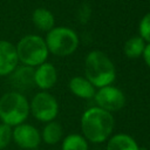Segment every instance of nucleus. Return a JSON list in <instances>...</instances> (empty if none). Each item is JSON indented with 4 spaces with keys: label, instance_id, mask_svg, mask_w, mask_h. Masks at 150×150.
I'll list each match as a JSON object with an SVG mask.
<instances>
[{
    "label": "nucleus",
    "instance_id": "0eeeda50",
    "mask_svg": "<svg viewBox=\"0 0 150 150\" xmlns=\"http://www.w3.org/2000/svg\"><path fill=\"white\" fill-rule=\"evenodd\" d=\"M94 98L97 107L108 112L118 111L125 104V96L122 90L111 84L98 88L94 95Z\"/></svg>",
    "mask_w": 150,
    "mask_h": 150
},
{
    "label": "nucleus",
    "instance_id": "412c9836",
    "mask_svg": "<svg viewBox=\"0 0 150 150\" xmlns=\"http://www.w3.org/2000/svg\"><path fill=\"white\" fill-rule=\"evenodd\" d=\"M142 56H143L146 66L150 68V43H146L145 45V48H144V52H143Z\"/></svg>",
    "mask_w": 150,
    "mask_h": 150
},
{
    "label": "nucleus",
    "instance_id": "ddd939ff",
    "mask_svg": "<svg viewBox=\"0 0 150 150\" xmlns=\"http://www.w3.org/2000/svg\"><path fill=\"white\" fill-rule=\"evenodd\" d=\"M69 90L77 97L91 98L94 97L96 89L84 76H74L69 81Z\"/></svg>",
    "mask_w": 150,
    "mask_h": 150
},
{
    "label": "nucleus",
    "instance_id": "6e6552de",
    "mask_svg": "<svg viewBox=\"0 0 150 150\" xmlns=\"http://www.w3.org/2000/svg\"><path fill=\"white\" fill-rule=\"evenodd\" d=\"M12 141L21 149L36 150L41 143V134L34 125L21 123L13 128Z\"/></svg>",
    "mask_w": 150,
    "mask_h": 150
},
{
    "label": "nucleus",
    "instance_id": "39448f33",
    "mask_svg": "<svg viewBox=\"0 0 150 150\" xmlns=\"http://www.w3.org/2000/svg\"><path fill=\"white\" fill-rule=\"evenodd\" d=\"M48 52L56 56L71 55L79 47V36L69 27H54L46 35Z\"/></svg>",
    "mask_w": 150,
    "mask_h": 150
},
{
    "label": "nucleus",
    "instance_id": "dca6fc26",
    "mask_svg": "<svg viewBox=\"0 0 150 150\" xmlns=\"http://www.w3.org/2000/svg\"><path fill=\"white\" fill-rule=\"evenodd\" d=\"M145 41L138 35V36H132L128 39L123 46V52L127 57L129 59H137L142 56L144 48H145Z\"/></svg>",
    "mask_w": 150,
    "mask_h": 150
},
{
    "label": "nucleus",
    "instance_id": "2eb2a0df",
    "mask_svg": "<svg viewBox=\"0 0 150 150\" xmlns=\"http://www.w3.org/2000/svg\"><path fill=\"white\" fill-rule=\"evenodd\" d=\"M40 134H41V141H43L48 145H54L61 141L63 130L59 122L52 121L46 123V125L42 129V132Z\"/></svg>",
    "mask_w": 150,
    "mask_h": 150
},
{
    "label": "nucleus",
    "instance_id": "423d86ee",
    "mask_svg": "<svg viewBox=\"0 0 150 150\" xmlns=\"http://www.w3.org/2000/svg\"><path fill=\"white\" fill-rule=\"evenodd\" d=\"M29 112L40 122H52L59 114V103L56 98L48 91L36 93L29 102Z\"/></svg>",
    "mask_w": 150,
    "mask_h": 150
},
{
    "label": "nucleus",
    "instance_id": "20e7f679",
    "mask_svg": "<svg viewBox=\"0 0 150 150\" xmlns=\"http://www.w3.org/2000/svg\"><path fill=\"white\" fill-rule=\"evenodd\" d=\"M15 48L19 62L33 68L46 62L49 55L45 39L36 34L22 36L15 45Z\"/></svg>",
    "mask_w": 150,
    "mask_h": 150
},
{
    "label": "nucleus",
    "instance_id": "a211bd4d",
    "mask_svg": "<svg viewBox=\"0 0 150 150\" xmlns=\"http://www.w3.org/2000/svg\"><path fill=\"white\" fill-rule=\"evenodd\" d=\"M138 33L145 42L150 43V12L144 14V16L141 19L138 25Z\"/></svg>",
    "mask_w": 150,
    "mask_h": 150
},
{
    "label": "nucleus",
    "instance_id": "aec40b11",
    "mask_svg": "<svg viewBox=\"0 0 150 150\" xmlns=\"http://www.w3.org/2000/svg\"><path fill=\"white\" fill-rule=\"evenodd\" d=\"M90 15H91V7L89 6V4L87 2L82 4L77 11V20L80 21V23L82 25L87 23L90 19Z\"/></svg>",
    "mask_w": 150,
    "mask_h": 150
},
{
    "label": "nucleus",
    "instance_id": "4468645a",
    "mask_svg": "<svg viewBox=\"0 0 150 150\" xmlns=\"http://www.w3.org/2000/svg\"><path fill=\"white\" fill-rule=\"evenodd\" d=\"M105 150H139V146L130 135L117 134L109 138Z\"/></svg>",
    "mask_w": 150,
    "mask_h": 150
},
{
    "label": "nucleus",
    "instance_id": "f03ea898",
    "mask_svg": "<svg viewBox=\"0 0 150 150\" xmlns=\"http://www.w3.org/2000/svg\"><path fill=\"white\" fill-rule=\"evenodd\" d=\"M84 77L95 88L110 86L116 77L115 64L103 52L91 50L84 61Z\"/></svg>",
    "mask_w": 150,
    "mask_h": 150
},
{
    "label": "nucleus",
    "instance_id": "f257e3e1",
    "mask_svg": "<svg viewBox=\"0 0 150 150\" xmlns=\"http://www.w3.org/2000/svg\"><path fill=\"white\" fill-rule=\"evenodd\" d=\"M114 117L98 107L87 109L81 117V129L83 137L93 143H102L108 139L114 130Z\"/></svg>",
    "mask_w": 150,
    "mask_h": 150
},
{
    "label": "nucleus",
    "instance_id": "7ed1b4c3",
    "mask_svg": "<svg viewBox=\"0 0 150 150\" xmlns=\"http://www.w3.org/2000/svg\"><path fill=\"white\" fill-rule=\"evenodd\" d=\"M29 114V102L22 93L11 90L0 97L1 123L14 128L21 123H25Z\"/></svg>",
    "mask_w": 150,
    "mask_h": 150
},
{
    "label": "nucleus",
    "instance_id": "f3484780",
    "mask_svg": "<svg viewBox=\"0 0 150 150\" xmlns=\"http://www.w3.org/2000/svg\"><path fill=\"white\" fill-rule=\"evenodd\" d=\"M61 150H88V143L82 135L69 134L63 138Z\"/></svg>",
    "mask_w": 150,
    "mask_h": 150
},
{
    "label": "nucleus",
    "instance_id": "1a4fd4ad",
    "mask_svg": "<svg viewBox=\"0 0 150 150\" xmlns=\"http://www.w3.org/2000/svg\"><path fill=\"white\" fill-rule=\"evenodd\" d=\"M8 81L15 91H26L35 87L34 83V68L28 66H19L8 75Z\"/></svg>",
    "mask_w": 150,
    "mask_h": 150
},
{
    "label": "nucleus",
    "instance_id": "f8f14e48",
    "mask_svg": "<svg viewBox=\"0 0 150 150\" xmlns=\"http://www.w3.org/2000/svg\"><path fill=\"white\" fill-rule=\"evenodd\" d=\"M32 22L36 29L48 33L55 27V18L53 13L43 7L35 8L32 13Z\"/></svg>",
    "mask_w": 150,
    "mask_h": 150
},
{
    "label": "nucleus",
    "instance_id": "9d476101",
    "mask_svg": "<svg viewBox=\"0 0 150 150\" xmlns=\"http://www.w3.org/2000/svg\"><path fill=\"white\" fill-rule=\"evenodd\" d=\"M19 64L15 45L0 40V76H8Z\"/></svg>",
    "mask_w": 150,
    "mask_h": 150
},
{
    "label": "nucleus",
    "instance_id": "6ab92c4d",
    "mask_svg": "<svg viewBox=\"0 0 150 150\" xmlns=\"http://www.w3.org/2000/svg\"><path fill=\"white\" fill-rule=\"evenodd\" d=\"M12 134H13L12 127L5 123H0V150L9 145V143L12 142Z\"/></svg>",
    "mask_w": 150,
    "mask_h": 150
},
{
    "label": "nucleus",
    "instance_id": "9b49d317",
    "mask_svg": "<svg viewBox=\"0 0 150 150\" xmlns=\"http://www.w3.org/2000/svg\"><path fill=\"white\" fill-rule=\"evenodd\" d=\"M57 81V71L54 64L43 62L42 64L34 68V83L39 89L47 91L53 88Z\"/></svg>",
    "mask_w": 150,
    "mask_h": 150
}]
</instances>
